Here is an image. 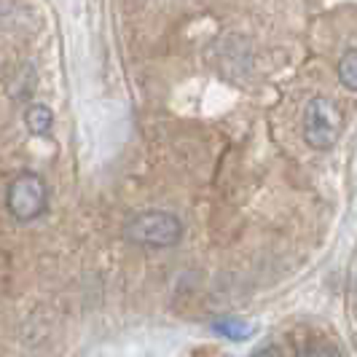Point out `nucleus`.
<instances>
[{
    "label": "nucleus",
    "instance_id": "nucleus-1",
    "mask_svg": "<svg viewBox=\"0 0 357 357\" xmlns=\"http://www.w3.org/2000/svg\"><path fill=\"white\" fill-rule=\"evenodd\" d=\"M124 236L137 248L164 250V248H175L183 239V223L178 215L167 210H145V213H135L126 220Z\"/></svg>",
    "mask_w": 357,
    "mask_h": 357
},
{
    "label": "nucleus",
    "instance_id": "nucleus-2",
    "mask_svg": "<svg viewBox=\"0 0 357 357\" xmlns=\"http://www.w3.org/2000/svg\"><path fill=\"white\" fill-rule=\"evenodd\" d=\"M8 213L17 218L19 223H30L46 213L49 207V188L46 180L36 172H22L8 183V194H6Z\"/></svg>",
    "mask_w": 357,
    "mask_h": 357
},
{
    "label": "nucleus",
    "instance_id": "nucleus-3",
    "mask_svg": "<svg viewBox=\"0 0 357 357\" xmlns=\"http://www.w3.org/2000/svg\"><path fill=\"white\" fill-rule=\"evenodd\" d=\"M341 126H344V116L341 110L328 97H314L309 100L304 110V140L306 145L317 148V151H328L333 148L336 140L341 137Z\"/></svg>",
    "mask_w": 357,
    "mask_h": 357
},
{
    "label": "nucleus",
    "instance_id": "nucleus-4",
    "mask_svg": "<svg viewBox=\"0 0 357 357\" xmlns=\"http://www.w3.org/2000/svg\"><path fill=\"white\" fill-rule=\"evenodd\" d=\"M24 124L33 135H49L54 124V113L46 105H30L27 113H24Z\"/></svg>",
    "mask_w": 357,
    "mask_h": 357
},
{
    "label": "nucleus",
    "instance_id": "nucleus-5",
    "mask_svg": "<svg viewBox=\"0 0 357 357\" xmlns=\"http://www.w3.org/2000/svg\"><path fill=\"white\" fill-rule=\"evenodd\" d=\"M339 81L347 89L357 91V49H349L339 59Z\"/></svg>",
    "mask_w": 357,
    "mask_h": 357
},
{
    "label": "nucleus",
    "instance_id": "nucleus-6",
    "mask_svg": "<svg viewBox=\"0 0 357 357\" xmlns=\"http://www.w3.org/2000/svg\"><path fill=\"white\" fill-rule=\"evenodd\" d=\"M213 331L215 333H220V336H226V339L231 341H242L245 336H248V325L242 320H229V317H223V320L213 322Z\"/></svg>",
    "mask_w": 357,
    "mask_h": 357
}]
</instances>
